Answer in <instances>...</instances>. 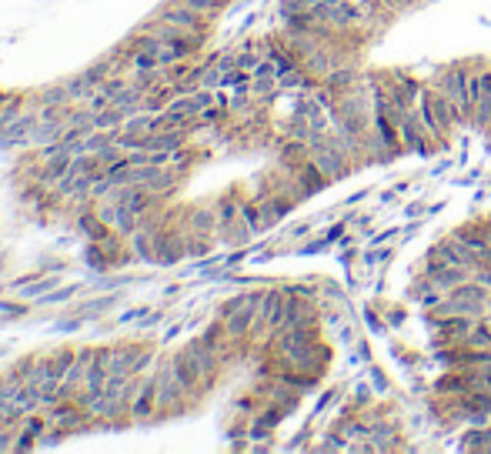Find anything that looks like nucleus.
<instances>
[{
  "label": "nucleus",
  "instance_id": "nucleus-7",
  "mask_svg": "<svg viewBox=\"0 0 491 454\" xmlns=\"http://www.w3.org/2000/svg\"><path fill=\"white\" fill-rule=\"evenodd\" d=\"M184 231L187 234H201V237H214L218 241V211L214 204H194L184 211Z\"/></svg>",
  "mask_w": 491,
  "mask_h": 454
},
{
  "label": "nucleus",
  "instance_id": "nucleus-13",
  "mask_svg": "<svg viewBox=\"0 0 491 454\" xmlns=\"http://www.w3.org/2000/svg\"><path fill=\"white\" fill-rule=\"evenodd\" d=\"M488 321H491V318H488Z\"/></svg>",
  "mask_w": 491,
  "mask_h": 454
},
{
  "label": "nucleus",
  "instance_id": "nucleus-6",
  "mask_svg": "<svg viewBox=\"0 0 491 454\" xmlns=\"http://www.w3.org/2000/svg\"><path fill=\"white\" fill-rule=\"evenodd\" d=\"M154 418H157V381L151 374V378H140V387L131 404V424H151Z\"/></svg>",
  "mask_w": 491,
  "mask_h": 454
},
{
  "label": "nucleus",
  "instance_id": "nucleus-9",
  "mask_svg": "<svg viewBox=\"0 0 491 454\" xmlns=\"http://www.w3.org/2000/svg\"><path fill=\"white\" fill-rule=\"evenodd\" d=\"M181 3H187L191 10H198L201 17H207V20H214L227 7V0H181Z\"/></svg>",
  "mask_w": 491,
  "mask_h": 454
},
{
  "label": "nucleus",
  "instance_id": "nucleus-8",
  "mask_svg": "<svg viewBox=\"0 0 491 454\" xmlns=\"http://www.w3.org/2000/svg\"><path fill=\"white\" fill-rule=\"evenodd\" d=\"M461 351L468 354H481V351H491V321H478L468 334L461 337V344H458Z\"/></svg>",
  "mask_w": 491,
  "mask_h": 454
},
{
  "label": "nucleus",
  "instance_id": "nucleus-4",
  "mask_svg": "<svg viewBox=\"0 0 491 454\" xmlns=\"http://www.w3.org/2000/svg\"><path fill=\"white\" fill-rule=\"evenodd\" d=\"M157 17L168 20L170 27H177V31H184V34L191 37H207V31H211V20L201 17L198 10H191L187 3H181V0H170V3H164L161 10H157Z\"/></svg>",
  "mask_w": 491,
  "mask_h": 454
},
{
  "label": "nucleus",
  "instance_id": "nucleus-12",
  "mask_svg": "<svg viewBox=\"0 0 491 454\" xmlns=\"http://www.w3.org/2000/svg\"><path fill=\"white\" fill-rule=\"evenodd\" d=\"M0 314H27V304H10V301H0Z\"/></svg>",
  "mask_w": 491,
  "mask_h": 454
},
{
  "label": "nucleus",
  "instance_id": "nucleus-1",
  "mask_svg": "<svg viewBox=\"0 0 491 454\" xmlns=\"http://www.w3.org/2000/svg\"><path fill=\"white\" fill-rule=\"evenodd\" d=\"M154 381H157V418H174V414H184L187 407H191V398H187V391L177 381L170 357H164L157 364Z\"/></svg>",
  "mask_w": 491,
  "mask_h": 454
},
{
  "label": "nucleus",
  "instance_id": "nucleus-3",
  "mask_svg": "<svg viewBox=\"0 0 491 454\" xmlns=\"http://www.w3.org/2000/svg\"><path fill=\"white\" fill-rule=\"evenodd\" d=\"M472 124L481 134L491 131V67L472 70Z\"/></svg>",
  "mask_w": 491,
  "mask_h": 454
},
{
  "label": "nucleus",
  "instance_id": "nucleus-5",
  "mask_svg": "<svg viewBox=\"0 0 491 454\" xmlns=\"http://www.w3.org/2000/svg\"><path fill=\"white\" fill-rule=\"evenodd\" d=\"M170 361H174V374H177V381H181V387L187 391V398H191V404H198L211 391V384H207V378L201 374V368L194 364V357L181 348V351L170 354Z\"/></svg>",
  "mask_w": 491,
  "mask_h": 454
},
{
  "label": "nucleus",
  "instance_id": "nucleus-10",
  "mask_svg": "<svg viewBox=\"0 0 491 454\" xmlns=\"http://www.w3.org/2000/svg\"><path fill=\"white\" fill-rule=\"evenodd\" d=\"M51 287H57V277H40V281H34V284H17L20 294H27V298H37V294H47Z\"/></svg>",
  "mask_w": 491,
  "mask_h": 454
},
{
  "label": "nucleus",
  "instance_id": "nucleus-11",
  "mask_svg": "<svg viewBox=\"0 0 491 454\" xmlns=\"http://www.w3.org/2000/svg\"><path fill=\"white\" fill-rule=\"evenodd\" d=\"M67 298H74V287H61L57 294H47L44 304H57V301H67Z\"/></svg>",
  "mask_w": 491,
  "mask_h": 454
},
{
  "label": "nucleus",
  "instance_id": "nucleus-2",
  "mask_svg": "<svg viewBox=\"0 0 491 454\" xmlns=\"http://www.w3.org/2000/svg\"><path fill=\"white\" fill-rule=\"evenodd\" d=\"M472 70L474 67H468V64H448L431 84L441 97L455 104L465 120H472Z\"/></svg>",
  "mask_w": 491,
  "mask_h": 454
}]
</instances>
